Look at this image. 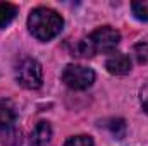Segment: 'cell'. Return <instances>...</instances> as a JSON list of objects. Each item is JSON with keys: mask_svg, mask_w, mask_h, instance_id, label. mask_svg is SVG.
Returning <instances> with one entry per match:
<instances>
[{"mask_svg": "<svg viewBox=\"0 0 148 146\" xmlns=\"http://www.w3.org/2000/svg\"><path fill=\"white\" fill-rule=\"evenodd\" d=\"M64 19L59 12L48 7H38L28 17V28L31 35L40 41H50L62 31Z\"/></svg>", "mask_w": 148, "mask_h": 146, "instance_id": "obj_1", "label": "cell"}, {"mask_svg": "<svg viewBox=\"0 0 148 146\" xmlns=\"http://www.w3.org/2000/svg\"><path fill=\"white\" fill-rule=\"evenodd\" d=\"M121 41V33L110 26H102L95 29L90 36L81 40L76 46V52L79 57H93L97 53L112 52Z\"/></svg>", "mask_w": 148, "mask_h": 146, "instance_id": "obj_2", "label": "cell"}, {"mask_svg": "<svg viewBox=\"0 0 148 146\" xmlns=\"http://www.w3.org/2000/svg\"><path fill=\"white\" fill-rule=\"evenodd\" d=\"M17 113L9 100H0V141L7 146L21 143V132L16 129Z\"/></svg>", "mask_w": 148, "mask_h": 146, "instance_id": "obj_3", "label": "cell"}, {"mask_svg": "<svg viewBox=\"0 0 148 146\" xmlns=\"http://www.w3.org/2000/svg\"><path fill=\"white\" fill-rule=\"evenodd\" d=\"M16 81L26 89H38L43 84V69L36 59L24 57L16 65Z\"/></svg>", "mask_w": 148, "mask_h": 146, "instance_id": "obj_4", "label": "cell"}, {"mask_svg": "<svg viewBox=\"0 0 148 146\" xmlns=\"http://www.w3.org/2000/svg\"><path fill=\"white\" fill-rule=\"evenodd\" d=\"M62 81L71 89H79L81 91V89L90 88L95 83V72L90 67L77 65V64H69L62 71Z\"/></svg>", "mask_w": 148, "mask_h": 146, "instance_id": "obj_5", "label": "cell"}, {"mask_svg": "<svg viewBox=\"0 0 148 146\" xmlns=\"http://www.w3.org/2000/svg\"><path fill=\"white\" fill-rule=\"evenodd\" d=\"M105 67L110 74H115V76H124L131 71V59L124 53H110V57L107 59L105 62Z\"/></svg>", "mask_w": 148, "mask_h": 146, "instance_id": "obj_6", "label": "cell"}, {"mask_svg": "<svg viewBox=\"0 0 148 146\" xmlns=\"http://www.w3.org/2000/svg\"><path fill=\"white\" fill-rule=\"evenodd\" d=\"M50 138H52V127H50L48 122L41 120V122H38L36 126H35V129L31 131L29 143H31V146H45V145H48Z\"/></svg>", "mask_w": 148, "mask_h": 146, "instance_id": "obj_7", "label": "cell"}, {"mask_svg": "<svg viewBox=\"0 0 148 146\" xmlns=\"http://www.w3.org/2000/svg\"><path fill=\"white\" fill-rule=\"evenodd\" d=\"M16 14H17V7L14 3L2 2L0 3V29H3L5 26H9L14 21Z\"/></svg>", "mask_w": 148, "mask_h": 146, "instance_id": "obj_8", "label": "cell"}, {"mask_svg": "<svg viewBox=\"0 0 148 146\" xmlns=\"http://www.w3.org/2000/svg\"><path fill=\"white\" fill-rule=\"evenodd\" d=\"M131 10L136 19L140 21H148V0H138L131 3Z\"/></svg>", "mask_w": 148, "mask_h": 146, "instance_id": "obj_9", "label": "cell"}, {"mask_svg": "<svg viewBox=\"0 0 148 146\" xmlns=\"http://www.w3.org/2000/svg\"><path fill=\"white\" fill-rule=\"evenodd\" d=\"M133 53H134V57L140 64H145L148 60V43H143V41L136 43L134 48H133Z\"/></svg>", "mask_w": 148, "mask_h": 146, "instance_id": "obj_10", "label": "cell"}, {"mask_svg": "<svg viewBox=\"0 0 148 146\" xmlns=\"http://www.w3.org/2000/svg\"><path fill=\"white\" fill-rule=\"evenodd\" d=\"M64 146H93V139L86 134H79V136L69 138Z\"/></svg>", "mask_w": 148, "mask_h": 146, "instance_id": "obj_11", "label": "cell"}, {"mask_svg": "<svg viewBox=\"0 0 148 146\" xmlns=\"http://www.w3.org/2000/svg\"><path fill=\"white\" fill-rule=\"evenodd\" d=\"M109 127H110L112 134H114L115 138H119V139H121V136H119V131H117V129H121V132H126V124H124L122 119H115V120H112Z\"/></svg>", "mask_w": 148, "mask_h": 146, "instance_id": "obj_12", "label": "cell"}, {"mask_svg": "<svg viewBox=\"0 0 148 146\" xmlns=\"http://www.w3.org/2000/svg\"><path fill=\"white\" fill-rule=\"evenodd\" d=\"M141 105H143L145 112L148 113V83L143 86V89H141Z\"/></svg>", "mask_w": 148, "mask_h": 146, "instance_id": "obj_13", "label": "cell"}]
</instances>
